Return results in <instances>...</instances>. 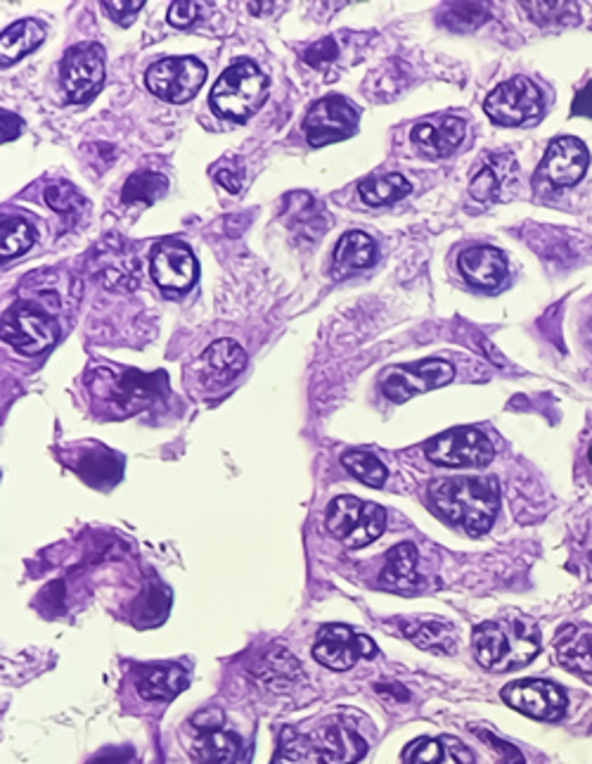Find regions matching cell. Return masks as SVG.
Listing matches in <instances>:
<instances>
[{"mask_svg":"<svg viewBox=\"0 0 592 764\" xmlns=\"http://www.w3.org/2000/svg\"><path fill=\"white\" fill-rule=\"evenodd\" d=\"M434 511L463 527L472 536L490 530L500 509V486L496 478H448L430 486Z\"/></svg>","mask_w":592,"mask_h":764,"instance_id":"6da1fadb","label":"cell"},{"mask_svg":"<svg viewBox=\"0 0 592 764\" xmlns=\"http://www.w3.org/2000/svg\"><path fill=\"white\" fill-rule=\"evenodd\" d=\"M474 656L484 670L509 672L529 664L540 650V627L526 615L482 622L472 637Z\"/></svg>","mask_w":592,"mask_h":764,"instance_id":"7a4b0ae2","label":"cell"},{"mask_svg":"<svg viewBox=\"0 0 592 764\" xmlns=\"http://www.w3.org/2000/svg\"><path fill=\"white\" fill-rule=\"evenodd\" d=\"M268 97V79L256 62L237 60L221 74L216 86L211 88V107L225 119L244 122L263 105Z\"/></svg>","mask_w":592,"mask_h":764,"instance_id":"3957f363","label":"cell"},{"mask_svg":"<svg viewBox=\"0 0 592 764\" xmlns=\"http://www.w3.org/2000/svg\"><path fill=\"white\" fill-rule=\"evenodd\" d=\"M327 527L349 548H363L384 534L387 511L356 496H337L327 509Z\"/></svg>","mask_w":592,"mask_h":764,"instance_id":"277c9868","label":"cell"},{"mask_svg":"<svg viewBox=\"0 0 592 764\" xmlns=\"http://www.w3.org/2000/svg\"><path fill=\"white\" fill-rule=\"evenodd\" d=\"M60 337V323L53 314L20 302L3 314V339L24 356H36L51 349Z\"/></svg>","mask_w":592,"mask_h":764,"instance_id":"5b68a950","label":"cell"},{"mask_svg":"<svg viewBox=\"0 0 592 764\" xmlns=\"http://www.w3.org/2000/svg\"><path fill=\"white\" fill-rule=\"evenodd\" d=\"M484 109L500 126H521L542 115V93L531 79L515 76L486 95Z\"/></svg>","mask_w":592,"mask_h":764,"instance_id":"8992f818","label":"cell"},{"mask_svg":"<svg viewBox=\"0 0 592 764\" xmlns=\"http://www.w3.org/2000/svg\"><path fill=\"white\" fill-rule=\"evenodd\" d=\"M426 459L443 468H484L496 457L488 437L476 428H453L424 447Z\"/></svg>","mask_w":592,"mask_h":764,"instance_id":"52a82bcc","label":"cell"},{"mask_svg":"<svg viewBox=\"0 0 592 764\" xmlns=\"http://www.w3.org/2000/svg\"><path fill=\"white\" fill-rule=\"evenodd\" d=\"M204 79L207 67L197 57H167L147 70L145 84L161 101L183 105L200 93Z\"/></svg>","mask_w":592,"mask_h":764,"instance_id":"ba28073f","label":"cell"},{"mask_svg":"<svg viewBox=\"0 0 592 764\" xmlns=\"http://www.w3.org/2000/svg\"><path fill=\"white\" fill-rule=\"evenodd\" d=\"M60 81L72 103L91 101L105 81V48L97 43L70 48L62 60Z\"/></svg>","mask_w":592,"mask_h":764,"instance_id":"9c48e42d","label":"cell"},{"mask_svg":"<svg viewBox=\"0 0 592 764\" xmlns=\"http://www.w3.org/2000/svg\"><path fill=\"white\" fill-rule=\"evenodd\" d=\"M95 376L103 378V385H93L95 397H103L112 409H117L124 416L140 411V406L150 401L167 383V378L159 376V373L157 376H142L136 370L114 373L101 368Z\"/></svg>","mask_w":592,"mask_h":764,"instance_id":"30bf717a","label":"cell"},{"mask_svg":"<svg viewBox=\"0 0 592 764\" xmlns=\"http://www.w3.org/2000/svg\"><path fill=\"white\" fill-rule=\"evenodd\" d=\"M455 376V370L451 364L441 359H426V362H415L408 366H393L387 370V376L382 378V393L387 399L403 404L408 399H413L415 395L432 393L443 385H448Z\"/></svg>","mask_w":592,"mask_h":764,"instance_id":"8fae6325","label":"cell"},{"mask_svg":"<svg viewBox=\"0 0 592 764\" xmlns=\"http://www.w3.org/2000/svg\"><path fill=\"white\" fill-rule=\"evenodd\" d=\"M358 109L343 95H327L308 109L304 132L314 148L347 140L356 134Z\"/></svg>","mask_w":592,"mask_h":764,"instance_id":"7c38bea8","label":"cell"},{"mask_svg":"<svg viewBox=\"0 0 592 764\" xmlns=\"http://www.w3.org/2000/svg\"><path fill=\"white\" fill-rule=\"evenodd\" d=\"M503 701L526 718L557 722L567 712V695L546 679H521L503 689Z\"/></svg>","mask_w":592,"mask_h":764,"instance_id":"4fadbf2b","label":"cell"},{"mask_svg":"<svg viewBox=\"0 0 592 764\" xmlns=\"http://www.w3.org/2000/svg\"><path fill=\"white\" fill-rule=\"evenodd\" d=\"M377 646L370 637H363L347 625H327L318 631L314 658L325 668L343 672L351 670L360 658H374Z\"/></svg>","mask_w":592,"mask_h":764,"instance_id":"5bb4252c","label":"cell"},{"mask_svg":"<svg viewBox=\"0 0 592 764\" xmlns=\"http://www.w3.org/2000/svg\"><path fill=\"white\" fill-rule=\"evenodd\" d=\"M152 279L161 290L186 292L197 281L192 250L180 240H161L152 250Z\"/></svg>","mask_w":592,"mask_h":764,"instance_id":"9a60e30c","label":"cell"},{"mask_svg":"<svg viewBox=\"0 0 592 764\" xmlns=\"http://www.w3.org/2000/svg\"><path fill=\"white\" fill-rule=\"evenodd\" d=\"M588 165L590 153L585 143L573 136H564L550 143L546 157H542L540 176L554 188H571L585 176Z\"/></svg>","mask_w":592,"mask_h":764,"instance_id":"2e32d148","label":"cell"},{"mask_svg":"<svg viewBox=\"0 0 592 764\" xmlns=\"http://www.w3.org/2000/svg\"><path fill=\"white\" fill-rule=\"evenodd\" d=\"M310 743H314V753L320 764H356L368 751L366 739H360L358 731L343 718L323 724Z\"/></svg>","mask_w":592,"mask_h":764,"instance_id":"e0dca14e","label":"cell"},{"mask_svg":"<svg viewBox=\"0 0 592 764\" xmlns=\"http://www.w3.org/2000/svg\"><path fill=\"white\" fill-rule=\"evenodd\" d=\"M91 273L105 287H134L138 283V262L128 252V245L117 236H109L91 259Z\"/></svg>","mask_w":592,"mask_h":764,"instance_id":"ac0fdd59","label":"cell"},{"mask_svg":"<svg viewBox=\"0 0 592 764\" xmlns=\"http://www.w3.org/2000/svg\"><path fill=\"white\" fill-rule=\"evenodd\" d=\"M459 273L465 275V281L474 287L493 290L500 287L507 279V259L500 250L490 245H474L467 248L457 259Z\"/></svg>","mask_w":592,"mask_h":764,"instance_id":"d6986e66","label":"cell"},{"mask_svg":"<svg viewBox=\"0 0 592 764\" xmlns=\"http://www.w3.org/2000/svg\"><path fill=\"white\" fill-rule=\"evenodd\" d=\"M467 124L457 117H443L438 122H422L413 128V143L417 145V150L432 159L448 157L453 150H457V145L465 140Z\"/></svg>","mask_w":592,"mask_h":764,"instance_id":"ffe728a7","label":"cell"},{"mask_svg":"<svg viewBox=\"0 0 592 764\" xmlns=\"http://www.w3.org/2000/svg\"><path fill=\"white\" fill-rule=\"evenodd\" d=\"M554 660L559 668L592 679V629L567 625L557 631Z\"/></svg>","mask_w":592,"mask_h":764,"instance_id":"44dd1931","label":"cell"},{"mask_svg":"<svg viewBox=\"0 0 592 764\" xmlns=\"http://www.w3.org/2000/svg\"><path fill=\"white\" fill-rule=\"evenodd\" d=\"M188 687V674L180 664H142L136 670V689L147 701H171Z\"/></svg>","mask_w":592,"mask_h":764,"instance_id":"7402d4cb","label":"cell"},{"mask_svg":"<svg viewBox=\"0 0 592 764\" xmlns=\"http://www.w3.org/2000/svg\"><path fill=\"white\" fill-rule=\"evenodd\" d=\"M192 757L197 764H235L240 757V736L223 726L197 729Z\"/></svg>","mask_w":592,"mask_h":764,"instance_id":"603a6c76","label":"cell"},{"mask_svg":"<svg viewBox=\"0 0 592 764\" xmlns=\"http://www.w3.org/2000/svg\"><path fill=\"white\" fill-rule=\"evenodd\" d=\"M202 364L204 376L211 385H225L230 380H235L244 370L246 354L235 339H219V343H213L204 352Z\"/></svg>","mask_w":592,"mask_h":764,"instance_id":"cb8c5ba5","label":"cell"},{"mask_svg":"<svg viewBox=\"0 0 592 764\" xmlns=\"http://www.w3.org/2000/svg\"><path fill=\"white\" fill-rule=\"evenodd\" d=\"M380 584L391 592H413L420 587L422 579L417 575V548L413 544L405 542L389 551Z\"/></svg>","mask_w":592,"mask_h":764,"instance_id":"d4e9b609","label":"cell"},{"mask_svg":"<svg viewBox=\"0 0 592 764\" xmlns=\"http://www.w3.org/2000/svg\"><path fill=\"white\" fill-rule=\"evenodd\" d=\"M45 39V27L36 20H20L10 24L3 36H0V64L8 67V64L22 60L29 55L34 48H39Z\"/></svg>","mask_w":592,"mask_h":764,"instance_id":"484cf974","label":"cell"},{"mask_svg":"<svg viewBox=\"0 0 592 764\" xmlns=\"http://www.w3.org/2000/svg\"><path fill=\"white\" fill-rule=\"evenodd\" d=\"M401 631L417 648L446 656L455 650V629L441 620H401Z\"/></svg>","mask_w":592,"mask_h":764,"instance_id":"4316f807","label":"cell"},{"mask_svg":"<svg viewBox=\"0 0 592 764\" xmlns=\"http://www.w3.org/2000/svg\"><path fill=\"white\" fill-rule=\"evenodd\" d=\"M254 677L271 689H285L292 687L296 679L302 677V668L296 658L285 648H271L268 653H263L252 670Z\"/></svg>","mask_w":592,"mask_h":764,"instance_id":"83f0119b","label":"cell"},{"mask_svg":"<svg viewBox=\"0 0 592 764\" xmlns=\"http://www.w3.org/2000/svg\"><path fill=\"white\" fill-rule=\"evenodd\" d=\"M512 169V157L496 155L488 157L486 165L474 174L469 184V195L479 202H498L503 198V186L507 171Z\"/></svg>","mask_w":592,"mask_h":764,"instance_id":"f1b7e54d","label":"cell"},{"mask_svg":"<svg viewBox=\"0 0 592 764\" xmlns=\"http://www.w3.org/2000/svg\"><path fill=\"white\" fill-rule=\"evenodd\" d=\"M377 257L374 240L363 231H351L337 242L335 271L343 273L351 269H368Z\"/></svg>","mask_w":592,"mask_h":764,"instance_id":"f546056e","label":"cell"},{"mask_svg":"<svg viewBox=\"0 0 592 764\" xmlns=\"http://www.w3.org/2000/svg\"><path fill=\"white\" fill-rule=\"evenodd\" d=\"M408 192H410V184H408V178L401 174H387V176L368 178V181L358 186L360 200H363L366 205H372V207L399 202L401 198H405Z\"/></svg>","mask_w":592,"mask_h":764,"instance_id":"4dcf8cb0","label":"cell"},{"mask_svg":"<svg viewBox=\"0 0 592 764\" xmlns=\"http://www.w3.org/2000/svg\"><path fill=\"white\" fill-rule=\"evenodd\" d=\"M36 240L34 226L20 217H6L0 221V257L12 259L24 254Z\"/></svg>","mask_w":592,"mask_h":764,"instance_id":"1f68e13d","label":"cell"},{"mask_svg":"<svg viewBox=\"0 0 592 764\" xmlns=\"http://www.w3.org/2000/svg\"><path fill=\"white\" fill-rule=\"evenodd\" d=\"M121 459L112 451H91L78 461V473L93 484H114L121 478Z\"/></svg>","mask_w":592,"mask_h":764,"instance_id":"d6a6232c","label":"cell"},{"mask_svg":"<svg viewBox=\"0 0 592 764\" xmlns=\"http://www.w3.org/2000/svg\"><path fill=\"white\" fill-rule=\"evenodd\" d=\"M287 207L292 211L285 217H292V221H289L292 229L308 240H318L320 233L314 229V226H310V219L325 223V214H323V207L318 205V200L310 198V195H306V192H296V195H289L287 198Z\"/></svg>","mask_w":592,"mask_h":764,"instance_id":"836d02e7","label":"cell"},{"mask_svg":"<svg viewBox=\"0 0 592 764\" xmlns=\"http://www.w3.org/2000/svg\"><path fill=\"white\" fill-rule=\"evenodd\" d=\"M169 184L167 178L161 174L155 171H142V174H134L126 181L124 190H121V200L126 205H134V202H145V205H152L157 200H161V195L167 192Z\"/></svg>","mask_w":592,"mask_h":764,"instance_id":"e575fe53","label":"cell"},{"mask_svg":"<svg viewBox=\"0 0 592 764\" xmlns=\"http://www.w3.org/2000/svg\"><path fill=\"white\" fill-rule=\"evenodd\" d=\"M341 463L353 478H358L360 482H366L370 486H382L389 478L384 463L370 451H360V449L347 451L341 457Z\"/></svg>","mask_w":592,"mask_h":764,"instance_id":"d590c367","label":"cell"},{"mask_svg":"<svg viewBox=\"0 0 592 764\" xmlns=\"http://www.w3.org/2000/svg\"><path fill=\"white\" fill-rule=\"evenodd\" d=\"M521 8L529 12L533 22L540 27L581 22V8L573 3H524Z\"/></svg>","mask_w":592,"mask_h":764,"instance_id":"8d00e7d4","label":"cell"},{"mask_svg":"<svg viewBox=\"0 0 592 764\" xmlns=\"http://www.w3.org/2000/svg\"><path fill=\"white\" fill-rule=\"evenodd\" d=\"M441 20L455 31H472L488 20V8L482 3H451Z\"/></svg>","mask_w":592,"mask_h":764,"instance_id":"74e56055","label":"cell"},{"mask_svg":"<svg viewBox=\"0 0 592 764\" xmlns=\"http://www.w3.org/2000/svg\"><path fill=\"white\" fill-rule=\"evenodd\" d=\"M310 751H314L310 739H304L299 731L285 726L283 731H279V751L273 764H304Z\"/></svg>","mask_w":592,"mask_h":764,"instance_id":"f35d334b","label":"cell"},{"mask_svg":"<svg viewBox=\"0 0 592 764\" xmlns=\"http://www.w3.org/2000/svg\"><path fill=\"white\" fill-rule=\"evenodd\" d=\"M45 202L55 211H74L84 205V198H81L78 190L72 184L55 181L45 188Z\"/></svg>","mask_w":592,"mask_h":764,"instance_id":"ab89813d","label":"cell"},{"mask_svg":"<svg viewBox=\"0 0 592 764\" xmlns=\"http://www.w3.org/2000/svg\"><path fill=\"white\" fill-rule=\"evenodd\" d=\"M472 729H474V734L490 747L493 755H496V760H498V764H524V755L517 751L512 743L498 739L488 729H482V726H472Z\"/></svg>","mask_w":592,"mask_h":764,"instance_id":"60d3db41","label":"cell"},{"mask_svg":"<svg viewBox=\"0 0 592 764\" xmlns=\"http://www.w3.org/2000/svg\"><path fill=\"white\" fill-rule=\"evenodd\" d=\"M441 753L438 739H417L405 747L403 760L405 764H436Z\"/></svg>","mask_w":592,"mask_h":764,"instance_id":"b9f144b4","label":"cell"},{"mask_svg":"<svg viewBox=\"0 0 592 764\" xmlns=\"http://www.w3.org/2000/svg\"><path fill=\"white\" fill-rule=\"evenodd\" d=\"M441 753L436 764H474L469 747L455 736H441Z\"/></svg>","mask_w":592,"mask_h":764,"instance_id":"7bdbcfd3","label":"cell"},{"mask_svg":"<svg viewBox=\"0 0 592 764\" xmlns=\"http://www.w3.org/2000/svg\"><path fill=\"white\" fill-rule=\"evenodd\" d=\"M103 8L107 10V14L114 22L128 27L138 18V12L145 8V3L142 0H134V3H126V0H107V3H103Z\"/></svg>","mask_w":592,"mask_h":764,"instance_id":"ee69618b","label":"cell"},{"mask_svg":"<svg viewBox=\"0 0 592 764\" xmlns=\"http://www.w3.org/2000/svg\"><path fill=\"white\" fill-rule=\"evenodd\" d=\"M335 57H337L335 39L318 41L314 48H308L304 55V60L310 64V67H325V64H330Z\"/></svg>","mask_w":592,"mask_h":764,"instance_id":"f6af8a7d","label":"cell"},{"mask_svg":"<svg viewBox=\"0 0 592 764\" xmlns=\"http://www.w3.org/2000/svg\"><path fill=\"white\" fill-rule=\"evenodd\" d=\"M197 18H200V6L188 3V0H180V3H171L169 8V24L173 27H190Z\"/></svg>","mask_w":592,"mask_h":764,"instance_id":"bcb514c9","label":"cell"},{"mask_svg":"<svg viewBox=\"0 0 592 764\" xmlns=\"http://www.w3.org/2000/svg\"><path fill=\"white\" fill-rule=\"evenodd\" d=\"M571 115L573 117H588V119H592V81H590L588 86H583L579 91V95L573 97Z\"/></svg>","mask_w":592,"mask_h":764,"instance_id":"7dc6e473","label":"cell"},{"mask_svg":"<svg viewBox=\"0 0 592 764\" xmlns=\"http://www.w3.org/2000/svg\"><path fill=\"white\" fill-rule=\"evenodd\" d=\"M223 722H225V718H223L221 710H207V712L194 714L190 724L194 729H219V726H223Z\"/></svg>","mask_w":592,"mask_h":764,"instance_id":"c3c4849f","label":"cell"},{"mask_svg":"<svg viewBox=\"0 0 592 764\" xmlns=\"http://www.w3.org/2000/svg\"><path fill=\"white\" fill-rule=\"evenodd\" d=\"M161 589L159 587H152L150 589V594H147L145 596V610H142V615L145 617H155V620H163V613H167V610H161ZM163 600H167V598H163Z\"/></svg>","mask_w":592,"mask_h":764,"instance_id":"681fc988","label":"cell"},{"mask_svg":"<svg viewBox=\"0 0 592 764\" xmlns=\"http://www.w3.org/2000/svg\"><path fill=\"white\" fill-rule=\"evenodd\" d=\"M0 117H3V143H10L22 134V119L18 115H12V112L3 109L0 112Z\"/></svg>","mask_w":592,"mask_h":764,"instance_id":"f907efd6","label":"cell"},{"mask_svg":"<svg viewBox=\"0 0 592 764\" xmlns=\"http://www.w3.org/2000/svg\"><path fill=\"white\" fill-rule=\"evenodd\" d=\"M216 181L230 190V192H237L242 188V171L237 169H230V167H223L216 171Z\"/></svg>","mask_w":592,"mask_h":764,"instance_id":"816d5d0a","label":"cell"},{"mask_svg":"<svg viewBox=\"0 0 592 764\" xmlns=\"http://www.w3.org/2000/svg\"><path fill=\"white\" fill-rule=\"evenodd\" d=\"M121 762H124L121 755H112V753H107V755H101L97 760H93L91 764H121Z\"/></svg>","mask_w":592,"mask_h":764,"instance_id":"f5cc1de1","label":"cell"},{"mask_svg":"<svg viewBox=\"0 0 592 764\" xmlns=\"http://www.w3.org/2000/svg\"><path fill=\"white\" fill-rule=\"evenodd\" d=\"M588 461H590V465H592V444H590V449H588Z\"/></svg>","mask_w":592,"mask_h":764,"instance_id":"db71d44e","label":"cell"}]
</instances>
